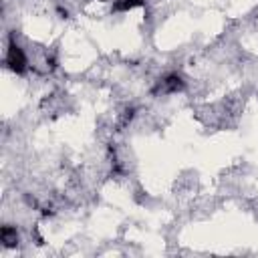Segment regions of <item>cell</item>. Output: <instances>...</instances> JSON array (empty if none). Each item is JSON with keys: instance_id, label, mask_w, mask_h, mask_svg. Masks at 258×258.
I'll use <instances>...</instances> for the list:
<instances>
[{"instance_id": "6da1fadb", "label": "cell", "mask_w": 258, "mask_h": 258, "mask_svg": "<svg viewBox=\"0 0 258 258\" xmlns=\"http://www.w3.org/2000/svg\"><path fill=\"white\" fill-rule=\"evenodd\" d=\"M7 65L15 71V73H23L29 65V59H27V53L17 45V41H11L9 49H7Z\"/></svg>"}, {"instance_id": "7a4b0ae2", "label": "cell", "mask_w": 258, "mask_h": 258, "mask_svg": "<svg viewBox=\"0 0 258 258\" xmlns=\"http://www.w3.org/2000/svg\"><path fill=\"white\" fill-rule=\"evenodd\" d=\"M0 238H3V244L7 248H13L19 244V234H17V228H13V226H5L0 230Z\"/></svg>"}]
</instances>
